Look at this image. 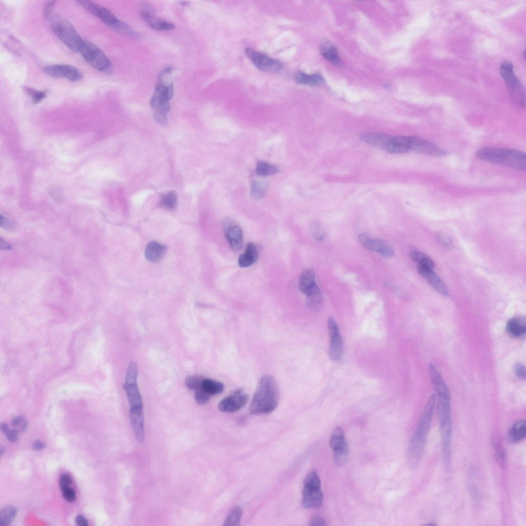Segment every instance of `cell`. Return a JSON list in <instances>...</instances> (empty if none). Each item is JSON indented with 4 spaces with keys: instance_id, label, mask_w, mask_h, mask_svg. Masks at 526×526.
<instances>
[{
    "instance_id": "1",
    "label": "cell",
    "mask_w": 526,
    "mask_h": 526,
    "mask_svg": "<svg viewBox=\"0 0 526 526\" xmlns=\"http://www.w3.org/2000/svg\"><path fill=\"white\" fill-rule=\"evenodd\" d=\"M173 69L167 68L159 74L154 94L150 100L155 121L162 125L168 122L170 101L173 98L174 87L171 74Z\"/></svg>"
},
{
    "instance_id": "2",
    "label": "cell",
    "mask_w": 526,
    "mask_h": 526,
    "mask_svg": "<svg viewBox=\"0 0 526 526\" xmlns=\"http://www.w3.org/2000/svg\"><path fill=\"white\" fill-rule=\"evenodd\" d=\"M436 397L432 395L425 407L420 422L408 449V461L410 465L415 467L420 462L430 430Z\"/></svg>"
},
{
    "instance_id": "3",
    "label": "cell",
    "mask_w": 526,
    "mask_h": 526,
    "mask_svg": "<svg viewBox=\"0 0 526 526\" xmlns=\"http://www.w3.org/2000/svg\"><path fill=\"white\" fill-rule=\"evenodd\" d=\"M437 413L442 442V455L444 467L449 470L451 462L452 422L451 410L450 392L438 394Z\"/></svg>"
},
{
    "instance_id": "4",
    "label": "cell",
    "mask_w": 526,
    "mask_h": 526,
    "mask_svg": "<svg viewBox=\"0 0 526 526\" xmlns=\"http://www.w3.org/2000/svg\"><path fill=\"white\" fill-rule=\"evenodd\" d=\"M279 401V391L277 383L270 375L262 378L256 390L250 406L253 415L268 414L274 412Z\"/></svg>"
},
{
    "instance_id": "5",
    "label": "cell",
    "mask_w": 526,
    "mask_h": 526,
    "mask_svg": "<svg viewBox=\"0 0 526 526\" xmlns=\"http://www.w3.org/2000/svg\"><path fill=\"white\" fill-rule=\"evenodd\" d=\"M476 155L478 159L486 162L517 170H526V154L518 150L485 147L478 150Z\"/></svg>"
},
{
    "instance_id": "6",
    "label": "cell",
    "mask_w": 526,
    "mask_h": 526,
    "mask_svg": "<svg viewBox=\"0 0 526 526\" xmlns=\"http://www.w3.org/2000/svg\"><path fill=\"white\" fill-rule=\"evenodd\" d=\"M49 20L53 33L63 44L73 51L79 52L84 40L69 21L57 14Z\"/></svg>"
},
{
    "instance_id": "7",
    "label": "cell",
    "mask_w": 526,
    "mask_h": 526,
    "mask_svg": "<svg viewBox=\"0 0 526 526\" xmlns=\"http://www.w3.org/2000/svg\"><path fill=\"white\" fill-rule=\"evenodd\" d=\"M303 490V506L305 508H317L321 506L324 495L321 491L320 478L315 471H311L305 477Z\"/></svg>"
},
{
    "instance_id": "8",
    "label": "cell",
    "mask_w": 526,
    "mask_h": 526,
    "mask_svg": "<svg viewBox=\"0 0 526 526\" xmlns=\"http://www.w3.org/2000/svg\"><path fill=\"white\" fill-rule=\"evenodd\" d=\"M79 52L85 61L94 69L106 74L111 73V61L103 51L93 43L84 40Z\"/></svg>"
},
{
    "instance_id": "9",
    "label": "cell",
    "mask_w": 526,
    "mask_h": 526,
    "mask_svg": "<svg viewBox=\"0 0 526 526\" xmlns=\"http://www.w3.org/2000/svg\"><path fill=\"white\" fill-rule=\"evenodd\" d=\"M500 72L505 81L512 100L521 107L525 105V89L521 82L515 75L513 64L509 61L503 62L500 67Z\"/></svg>"
},
{
    "instance_id": "10",
    "label": "cell",
    "mask_w": 526,
    "mask_h": 526,
    "mask_svg": "<svg viewBox=\"0 0 526 526\" xmlns=\"http://www.w3.org/2000/svg\"><path fill=\"white\" fill-rule=\"evenodd\" d=\"M245 53L255 67L263 72L276 73L282 68V64L280 62L251 48L246 49Z\"/></svg>"
},
{
    "instance_id": "11",
    "label": "cell",
    "mask_w": 526,
    "mask_h": 526,
    "mask_svg": "<svg viewBox=\"0 0 526 526\" xmlns=\"http://www.w3.org/2000/svg\"><path fill=\"white\" fill-rule=\"evenodd\" d=\"M78 3L90 13L98 17L106 25L113 29L120 23L121 20L118 19L110 10L93 1L81 0V1H78Z\"/></svg>"
},
{
    "instance_id": "12",
    "label": "cell",
    "mask_w": 526,
    "mask_h": 526,
    "mask_svg": "<svg viewBox=\"0 0 526 526\" xmlns=\"http://www.w3.org/2000/svg\"><path fill=\"white\" fill-rule=\"evenodd\" d=\"M140 14L145 22L152 28L160 31L173 30L175 25L168 21L158 18L153 6L148 2L143 3L140 7Z\"/></svg>"
},
{
    "instance_id": "13",
    "label": "cell",
    "mask_w": 526,
    "mask_h": 526,
    "mask_svg": "<svg viewBox=\"0 0 526 526\" xmlns=\"http://www.w3.org/2000/svg\"><path fill=\"white\" fill-rule=\"evenodd\" d=\"M249 396L243 390H235L219 403V410L224 413H233L240 410L248 402Z\"/></svg>"
},
{
    "instance_id": "14",
    "label": "cell",
    "mask_w": 526,
    "mask_h": 526,
    "mask_svg": "<svg viewBox=\"0 0 526 526\" xmlns=\"http://www.w3.org/2000/svg\"><path fill=\"white\" fill-rule=\"evenodd\" d=\"M44 71L52 78H65L72 82L79 81L83 77V74L80 70L67 64L49 66L45 67Z\"/></svg>"
},
{
    "instance_id": "15",
    "label": "cell",
    "mask_w": 526,
    "mask_h": 526,
    "mask_svg": "<svg viewBox=\"0 0 526 526\" xmlns=\"http://www.w3.org/2000/svg\"><path fill=\"white\" fill-rule=\"evenodd\" d=\"M223 229L231 249L234 251L241 250L243 246V234L238 224L231 219H227L224 222Z\"/></svg>"
},
{
    "instance_id": "16",
    "label": "cell",
    "mask_w": 526,
    "mask_h": 526,
    "mask_svg": "<svg viewBox=\"0 0 526 526\" xmlns=\"http://www.w3.org/2000/svg\"><path fill=\"white\" fill-rule=\"evenodd\" d=\"M328 328L330 337L329 355L331 360L337 361L342 355L343 343L336 321L331 317L328 320Z\"/></svg>"
},
{
    "instance_id": "17",
    "label": "cell",
    "mask_w": 526,
    "mask_h": 526,
    "mask_svg": "<svg viewBox=\"0 0 526 526\" xmlns=\"http://www.w3.org/2000/svg\"><path fill=\"white\" fill-rule=\"evenodd\" d=\"M410 151L435 157L445 156L447 153L444 150L425 139L413 136H408Z\"/></svg>"
},
{
    "instance_id": "18",
    "label": "cell",
    "mask_w": 526,
    "mask_h": 526,
    "mask_svg": "<svg viewBox=\"0 0 526 526\" xmlns=\"http://www.w3.org/2000/svg\"><path fill=\"white\" fill-rule=\"evenodd\" d=\"M417 270L437 292L444 296H449L446 286L441 278L434 272L433 268L425 265H417Z\"/></svg>"
},
{
    "instance_id": "19",
    "label": "cell",
    "mask_w": 526,
    "mask_h": 526,
    "mask_svg": "<svg viewBox=\"0 0 526 526\" xmlns=\"http://www.w3.org/2000/svg\"><path fill=\"white\" fill-rule=\"evenodd\" d=\"M393 136L381 132H365L361 135V140L371 146L387 152Z\"/></svg>"
},
{
    "instance_id": "20",
    "label": "cell",
    "mask_w": 526,
    "mask_h": 526,
    "mask_svg": "<svg viewBox=\"0 0 526 526\" xmlns=\"http://www.w3.org/2000/svg\"><path fill=\"white\" fill-rule=\"evenodd\" d=\"M129 416L137 441L143 444L145 441L144 416L143 408H131Z\"/></svg>"
},
{
    "instance_id": "21",
    "label": "cell",
    "mask_w": 526,
    "mask_h": 526,
    "mask_svg": "<svg viewBox=\"0 0 526 526\" xmlns=\"http://www.w3.org/2000/svg\"><path fill=\"white\" fill-rule=\"evenodd\" d=\"M259 257L258 249L253 243L250 242L246 245L244 252L239 257V265L242 268L250 267L258 260Z\"/></svg>"
},
{
    "instance_id": "22",
    "label": "cell",
    "mask_w": 526,
    "mask_h": 526,
    "mask_svg": "<svg viewBox=\"0 0 526 526\" xmlns=\"http://www.w3.org/2000/svg\"><path fill=\"white\" fill-rule=\"evenodd\" d=\"M167 251L166 246L157 242H151L146 246L145 254L150 262L157 263L163 259Z\"/></svg>"
},
{
    "instance_id": "23",
    "label": "cell",
    "mask_w": 526,
    "mask_h": 526,
    "mask_svg": "<svg viewBox=\"0 0 526 526\" xmlns=\"http://www.w3.org/2000/svg\"><path fill=\"white\" fill-rule=\"evenodd\" d=\"M296 83L317 87L325 83L323 76L319 74H307L301 71L297 72L294 75Z\"/></svg>"
},
{
    "instance_id": "24",
    "label": "cell",
    "mask_w": 526,
    "mask_h": 526,
    "mask_svg": "<svg viewBox=\"0 0 526 526\" xmlns=\"http://www.w3.org/2000/svg\"><path fill=\"white\" fill-rule=\"evenodd\" d=\"M507 331L514 337L520 338L525 335L526 322L525 318L518 317L512 318L508 322Z\"/></svg>"
},
{
    "instance_id": "25",
    "label": "cell",
    "mask_w": 526,
    "mask_h": 526,
    "mask_svg": "<svg viewBox=\"0 0 526 526\" xmlns=\"http://www.w3.org/2000/svg\"><path fill=\"white\" fill-rule=\"evenodd\" d=\"M320 49L322 55L329 62L335 65H340L341 61L336 47L331 42L326 40L322 41Z\"/></svg>"
},
{
    "instance_id": "26",
    "label": "cell",
    "mask_w": 526,
    "mask_h": 526,
    "mask_svg": "<svg viewBox=\"0 0 526 526\" xmlns=\"http://www.w3.org/2000/svg\"><path fill=\"white\" fill-rule=\"evenodd\" d=\"M131 408H143L142 396L137 384H126L124 386Z\"/></svg>"
},
{
    "instance_id": "27",
    "label": "cell",
    "mask_w": 526,
    "mask_h": 526,
    "mask_svg": "<svg viewBox=\"0 0 526 526\" xmlns=\"http://www.w3.org/2000/svg\"><path fill=\"white\" fill-rule=\"evenodd\" d=\"M526 436V425L525 420L515 423L510 428L508 438L509 442L517 443L524 439Z\"/></svg>"
},
{
    "instance_id": "28",
    "label": "cell",
    "mask_w": 526,
    "mask_h": 526,
    "mask_svg": "<svg viewBox=\"0 0 526 526\" xmlns=\"http://www.w3.org/2000/svg\"><path fill=\"white\" fill-rule=\"evenodd\" d=\"M316 285L314 272L310 270H306L303 271L300 277V291L306 295Z\"/></svg>"
},
{
    "instance_id": "29",
    "label": "cell",
    "mask_w": 526,
    "mask_h": 526,
    "mask_svg": "<svg viewBox=\"0 0 526 526\" xmlns=\"http://www.w3.org/2000/svg\"><path fill=\"white\" fill-rule=\"evenodd\" d=\"M491 442L495 451V458L498 464L501 468L506 469L508 466L507 455L501 440L497 436H492Z\"/></svg>"
},
{
    "instance_id": "30",
    "label": "cell",
    "mask_w": 526,
    "mask_h": 526,
    "mask_svg": "<svg viewBox=\"0 0 526 526\" xmlns=\"http://www.w3.org/2000/svg\"><path fill=\"white\" fill-rule=\"evenodd\" d=\"M330 445L334 452L348 448L344 433L340 427H337L332 432Z\"/></svg>"
},
{
    "instance_id": "31",
    "label": "cell",
    "mask_w": 526,
    "mask_h": 526,
    "mask_svg": "<svg viewBox=\"0 0 526 526\" xmlns=\"http://www.w3.org/2000/svg\"><path fill=\"white\" fill-rule=\"evenodd\" d=\"M308 307L313 311H317L321 307L323 298L319 287L316 285L306 295Z\"/></svg>"
},
{
    "instance_id": "32",
    "label": "cell",
    "mask_w": 526,
    "mask_h": 526,
    "mask_svg": "<svg viewBox=\"0 0 526 526\" xmlns=\"http://www.w3.org/2000/svg\"><path fill=\"white\" fill-rule=\"evenodd\" d=\"M373 251L379 253L385 258H390L394 254V250L391 245L380 240H374Z\"/></svg>"
},
{
    "instance_id": "33",
    "label": "cell",
    "mask_w": 526,
    "mask_h": 526,
    "mask_svg": "<svg viewBox=\"0 0 526 526\" xmlns=\"http://www.w3.org/2000/svg\"><path fill=\"white\" fill-rule=\"evenodd\" d=\"M201 388L212 396L221 394L224 390V385L220 382L205 378Z\"/></svg>"
},
{
    "instance_id": "34",
    "label": "cell",
    "mask_w": 526,
    "mask_h": 526,
    "mask_svg": "<svg viewBox=\"0 0 526 526\" xmlns=\"http://www.w3.org/2000/svg\"><path fill=\"white\" fill-rule=\"evenodd\" d=\"M250 191L252 197L256 200H261L264 198L266 193V185L263 181L253 180L250 185Z\"/></svg>"
},
{
    "instance_id": "35",
    "label": "cell",
    "mask_w": 526,
    "mask_h": 526,
    "mask_svg": "<svg viewBox=\"0 0 526 526\" xmlns=\"http://www.w3.org/2000/svg\"><path fill=\"white\" fill-rule=\"evenodd\" d=\"M178 199L175 192L170 191L162 199L160 205L168 210H174L177 206Z\"/></svg>"
},
{
    "instance_id": "36",
    "label": "cell",
    "mask_w": 526,
    "mask_h": 526,
    "mask_svg": "<svg viewBox=\"0 0 526 526\" xmlns=\"http://www.w3.org/2000/svg\"><path fill=\"white\" fill-rule=\"evenodd\" d=\"M17 513V510L14 507L9 506L4 508L1 511V517H0V525L1 526H8L12 523L15 519Z\"/></svg>"
},
{
    "instance_id": "37",
    "label": "cell",
    "mask_w": 526,
    "mask_h": 526,
    "mask_svg": "<svg viewBox=\"0 0 526 526\" xmlns=\"http://www.w3.org/2000/svg\"><path fill=\"white\" fill-rule=\"evenodd\" d=\"M256 171L259 175L266 177L276 174L278 172V169L274 165L264 161H261L257 164Z\"/></svg>"
},
{
    "instance_id": "38",
    "label": "cell",
    "mask_w": 526,
    "mask_h": 526,
    "mask_svg": "<svg viewBox=\"0 0 526 526\" xmlns=\"http://www.w3.org/2000/svg\"><path fill=\"white\" fill-rule=\"evenodd\" d=\"M242 516V510L239 506L234 507L229 512L224 526H239Z\"/></svg>"
},
{
    "instance_id": "39",
    "label": "cell",
    "mask_w": 526,
    "mask_h": 526,
    "mask_svg": "<svg viewBox=\"0 0 526 526\" xmlns=\"http://www.w3.org/2000/svg\"><path fill=\"white\" fill-rule=\"evenodd\" d=\"M411 258L418 265H426L432 268L434 267V263L430 257L426 254L420 251H414L410 254Z\"/></svg>"
},
{
    "instance_id": "40",
    "label": "cell",
    "mask_w": 526,
    "mask_h": 526,
    "mask_svg": "<svg viewBox=\"0 0 526 526\" xmlns=\"http://www.w3.org/2000/svg\"><path fill=\"white\" fill-rule=\"evenodd\" d=\"M138 373L137 363L134 361L131 362L127 370L125 384L129 385L137 384Z\"/></svg>"
},
{
    "instance_id": "41",
    "label": "cell",
    "mask_w": 526,
    "mask_h": 526,
    "mask_svg": "<svg viewBox=\"0 0 526 526\" xmlns=\"http://www.w3.org/2000/svg\"><path fill=\"white\" fill-rule=\"evenodd\" d=\"M204 379L199 376H190L186 378L185 384L189 389L196 390L201 388Z\"/></svg>"
},
{
    "instance_id": "42",
    "label": "cell",
    "mask_w": 526,
    "mask_h": 526,
    "mask_svg": "<svg viewBox=\"0 0 526 526\" xmlns=\"http://www.w3.org/2000/svg\"><path fill=\"white\" fill-rule=\"evenodd\" d=\"M211 397V396L202 388L196 390L195 394V401L200 405L207 403L210 400Z\"/></svg>"
},
{
    "instance_id": "43",
    "label": "cell",
    "mask_w": 526,
    "mask_h": 526,
    "mask_svg": "<svg viewBox=\"0 0 526 526\" xmlns=\"http://www.w3.org/2000/svg\"><path fill=\"white\" fill-rule=\"evenodd\" d=\"M311 231L313 237L316 240H324L325 236V231L319 224L315 223L313 224L311 226Z\"/></svg>"
},
{
    "instance_id": "44",
    "label": "cell",
    "mask_w": 526,
    "mask_h": 526,
    "mask_svg": "<svg viewBox=\"0 0 526 526\" xmlns=\"http://www.w3.org/2000/svg\"><path fill=\"white\" fill-rule=\"evenodd\" d=\"M31 97L32 101L35 104H38L44 100L47 96V92L45 91H36L28 89Z\"/></svg>"
},
{
    "instance_id": "45",
    "label": "cell",
    "mask_w": 526,
    "mask_h": 526,
    "mask_svg": "<svg viewBox=\"0 0 526 526\" xmlns=\"http://www.w3.org/2000/svg\"><path fill=\"white\" fill-rule=\"evenodd\" d=\"M61 491L63 498L69 502H73L76 500V491L73 488L68 487Z\"/></svg>"
},
{
    "instance_id": "46",
    "label": "cell",
    "mask_w": 526,
    "mask_h": 526,
    "mask_svg": "<svg viewBox=\"0 0 526 526\" xmlns=\"http://www.w3.org/2000/svg\"><path fill=\"white\" fill-rule=\"evenodd\" d=\"M12 424L18 431H25L27 426L26 420L22 417H17L15 418L12 421Z\"/></svg>"
},
{
    "instance_id": "47",
    "label": "cell",
    "mask_w": 526,
    "mask_h": 526,
    "mask_svg": "<svg viewBox=\"0 0 526 526\" xmlns=\"http://www.w3.org/2000/svg\"><path fill=\"white\" fill-rule=\"evenodd\" d=\"M359 240L365 248L373 251L374 240L369 238L366 234H360L359 235Z\"/></svg>"
},
{
    "instance_id": "48",
    "label": "cell",
    "mask_w": 526,
    "mask_h": 526,
    "mask_svg": "<svg viewBox=\"0 0 526 526\" xmlns=\"http://www.w3.org/2000/svg\"><path fill=\"white\" fill-rule=\"evenodd\" d=\"M72 483V479L68 475L63 474L60 476L59 484L61 490L69 487Z\"/></svg>"
},
{
    "instance_id": "49",
    "label": "cell",
    "mask_w": 526,
    "mask_h": 526,
    "mask_svg": "<svg viewBox=\"0 0 526 526\" xmlns=\"http://www.w3.org/2000/svg\"><path fill=\"white\" fill-rule=\"evenodd\" d=\"M514 371L515 374H516L517 376L520 378L524 379L526 377V370L524 365L520 363H518L515 365Z\"/></svg>"
},
{
    "instance_id": "50",
    "label": "cell",
    "mask_w": 526,
    "mask_h": 526,
    "mask_svg": "<svg viewBox=\"0 0 526 526\" xmlns=\"http://www.w3.org/2000/svg\"><path fill=\"white\" fill-rule=\"evenodd\" d=\"M0 225H1L2 227L7 230L12 229L15 226L14 223L12 221H10L2 216H1V218H0Z\"/></svg>"
},
{
    "instance_id": "51",
    "label": "cell",
    "mask_w": 526,
    "mask_h": 526,
    "mask_svg": "<svg viewBox=\"0 0 526 526\" xmlns=\"http://www.w3.org/2000/svg\"><path fill=\"white\" fill-rule=\"evenodd\" d=\"M7 438L8 441L11 443H15L18 441L19 438V431L14 429V430H8L6 433Z\"/></svg>"
},
{
    "instance_id": "52",
    "label": "cell",
    "mask_w": 526,
    "mask_h": 526,
    "mask_svg": "<svg viewBox=\"0 0 526 526\" xmlns=\"http://www.w3.org/2000/svg\"><path fill=\"white\" fill-rule=\"evenodd\" d=\"M55 3L56 1H50L46 4L44 8V15L46 18L49 19L52 15V10Z\"/></svg>"
},
{
    "instance_id": "53",
    "label": "cell",
    "mask_w": 526,
    "mask_h": 526,
    "mask_svg": "<svg viewBox=\"0 0 526 526\" xmlns=\"http://www.w3.org/2000/svg\"><path fill=\"white\" fill-rule=\"evenodd\" d=\"M309 523L310 526H323L326 525L325 520L323 518L318 517H314L311 518Z\"/></svg>"
},
{
    "instance_id": "54",
    "label": "cell",
    "mask_w": 526,
    "mask_h": 526,
    "mask_svg": "<svg viewBox=\"0 0 526 526\" xmlns=\"http://www.w3.org/2000/svg\"><path fill=\"white\" fill-rule=\"evenodd\" d=\"M469 489L472 497L476 500H479L480 498V493L476 487L474 485H470Z\"/></svg>"
},
{
    "instance_id": "55",
    "label": "cell",
    "mask_w": 526,
    "mask_h": 526,
    "mask_svg": "<svg viewBox=\"0 0 526 526\" xmlns=\"http://www.w3.org/2000/svg\"><path fill=\"white\" fill-rule=\"evenodd\" d=\"M75 522L80 526H87L89 525L88 521L82 515H79L75 519Z\"/></svg>"
},
{
    "instance_id": "56",
    "label": "cell",
    "mask_w": 526,
    "mask_h": 526,
    "mask_svg": "<svg viewBox=\"0 0 526 526\" xmlns=\"http://www.w3.org/2000/svg\"><path fill=\"white\" fill-rule=\"evenodd\" d=\"M439 240L440 242H441L444 246L447 247V248H451L453 245L452 241H451L448 237H446V236H441V237H439Z\"/></svg>"
},
{
    "instance_id": "57",
    "label": "cell",
    "mask_w": 526,
    "mask_h": 526,
    "mask_svg": "<svg viewBox=\"0 0 526 526\" xmlns=\"http://www.w3.org/2000/svg\"><path fill=\"white\" fill-rule=\"evenodd\" d=\"M0 249L2 250H12V246L6 242L2 239H0Z\"/></svg>"
},
{
    "instance_id": "58",
    "label": "cell",
    "mask_w": 526,
    "mask_h": 526,
    "mask_svg": "<svg viewBox=\"0 0 526 526\" xmlns=\"http://www.w3.org/2000/svg\"><path fill=\"white\" fill-rule=\"evenodd\" d=\"M46 447V444L40 441H36L33 444L32 447L35 450H41Z\"/></svg>"
},
{
    "instance_id": "59",
    "label": "cell",
    "mask_w": 526,
    "mask_h": 526,
    "mask_svg": "<svg viewBox=\"0 0 526 526\" xmlns=\"http://www.w3.org/2000/svg\"><path fill=\"white\" fill-rule=\"evenodd\" d=\"M1 428L2 431L3 432H4V433H5V434L7 433V432L9 430V429L8 428V426H7V425H6L5 424H1Z\"/></svg>"
},
{
    "instance_id": "60",
    "label": "cell",
    "mask_w": 526,
    "mask_h": 526,
    "mask_svg": "<svg viewBox=\"0 0 526 526\" xmlns=\"http://www.w3.org/2000/svg\"><path fill=\"white\" fill-rule=\"evenodd\" d=\"M5 452V449L3 448L1 449V455H2Z\"/></svg>"
}]
</instances>
